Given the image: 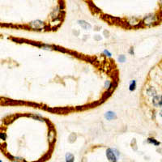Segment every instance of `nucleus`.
<instances>
[{
	"instance_id": "obj_7",
	"label": "nucleus",
	"mask_w": 162,
	"mask_h": 162,
	"mask_svg": "<svg viewBox=\"0 0 162 162\" xmlns=\"http://www.w3.org/2000/svg\"><path fill=\"white\" fill-rule=\"evenodd\" d=\"M148 142L150 143H153L154 145H156V146H158V145H160V142H158V141H156L155 139L153 138H150L148 139Z\"/></svg>"
},
{
	"instance_id": "obj_15",
	"label": "nucleus",
	"mask_w": 162,
	"mask_h": 162,
	"mask_svg": "<svg viewBox=\"0 0 162 162\" xmlns=\"http://www.w3.org/2000/svg\"><path fill=\"white\" fill-rule=\"evenodd\" d=\"M161 117H162V111H161Z\"/></svg>"
},
{
	"instance_id": "obj_13",
	"label": "nucleus",
	"mask_w": 162,
	"mask_h": 162,
	"mask_svg": "<svg viewBox=\"0 0 162 162\" xmlns=\"http://www.w3.org/2000/svg\"><path fill=\"white\" fill-rule=\"evenodd\" d=\"M103 53H104V54H105V55L108 56V57H111V55H112L110 52L109 51V50H105Z\"/></svg>"
},
{
	"instance_id": "obj_1",
	"label": "nucleus",
	"mask_w": 162,
	"mask_h": 162,
	"mask_svg": "<svg viewBox=\"0 0 162 162\" xmlns=\"http://www.w3.org/2000/svg\"><path fill=\"white\" fill-rule=\"evenodd\" d=\"M153 105L155 106H162V101H161V97L159 96H155L153 98Z\"/></svg>"
},
{
	"instance_id": "obj_4",
	"label": "nucleus",
	"mask_w": 162,
	"mask_h": 162,
	"mask_svg": "<svg viewBox=\"0 0 162 162\" xmlns=\"http://www.w3.org/2000/svg\"><path fill=\"white\" fill-rule=\"evenodd\" d=\"M37 24H36V21L32 22V24H35V25L32 26L33 28H40V27H41V25H43V23H42L41 21H40V20H37Z\"/></svg>"
},
{
	"instance_id": "obj_2",
	"label": "nucleus",
	"mask_w": 162,
	"mask_h": 162,
	"mask_svg": "<svg viewBox=\"0 0 162 162\" xmlns=\"http://www.w3.org/2000/svg\"><path fill=\"white\" fill-rule=\"evenodd\" d=\"M105 118L107 120H111V119L116 118V114H115L114 112L109 111V112H107L106 114H105Z\"/></svg>"
},
{
	"instance_id": "obj_8",
	"label": "nucleus",
	"mask_w": 162,
	"mask_h": 162,
	"mask_svg": "<svg viewBox=\"0 0 162 162\" xmlns=\"http://www.w3.org/2000/svg\"><path fill=\"white\" fill-rule=\"evenodd\" d=\"M148 95L150 96H155L156 94V92L153 88H151L150 90H148Z\"/></svg>"
},
{
	"instance_id": "obj_5",
	"label": "nucleus",
	"mask_w": 162,
	"mask_h": 162,
	"mask_svg": "<svg viewBox=\"0 0 162 162\" xmlns=\"http://www.w3.org/2000/svg\"><path fill=\"white\" fill-rule=\"evenodd\" d=\"M66 161H67V162H73V161H74L73 155H71V153H67L66 155Z\"/></svg>"
},
{
	"instance_id": "obj_3",
	"label": "nucleus",
	"mask_w": 162,
	"mask_h": 162,
	"mask_svg": "<svg viewBox=\"0 0 162 162\" xmlns=\"http://www.w3.org/2000/svg\"><path fill=\"white\" fill-rule=\"evenodd\" d=\"M79 24L83 27V28H86V29H88V28H91V25L89 24H88L87 22H85V21H83V20H81V21H79Z\"/></svg>"
},
{
	"instance_id": "obj_9",
	"label": "nucleus",
	"mask_w": 162,
	"mask_h": 162,
	"mask_svg": "<svg viewBox=\"0 0 162 162\" xmlns=\"http://www.w3.org/2000/svg\"><path fill=\"white\" fill-rule=\"evenodd\" d=\"M49 138H50V143L53 142V140H54V133L53 131H51V132L49 134Z\"/></svg>"
},
{
	"instance_id": "obj_12",
	"label": "nucleus",
	"mask_w": 162,
	"mask_h": 162,
	"mask_svg": "<svg viewBox=\"0 0 162 162\" xmlns=\"http://www.w3.org/2000/svg\"><path fill=\"white\" fill-rule=\"evenodd\" d=\"M105 87L106 88H108V89H110L111 88V83L110 82V81H106L105 82Z\"/></svg>"
},
{
	"instance_id": "obj_14",
	"label": "nucleus",
	"mask_w": 162,
	"mask_h": 162,
	"mask_svg": "<svg viewBox=\"0 0 162 162\" xmlns=\"http://www.w3.org/2000/svg\"><path fill=\"white\" fill-rule=\"evenodd\" d=\"M129 53H130V54H132V55L134 54V50H133V48H132V47L130 48V50H129Z\"/></svg>"
},
{
	"instance_id": "obj_11",
	"label": "nucleus",
	"mask_w": 162,
	"mask_h": 162,
	"mask_svg": "<svg viewBox=\"0 0 162 162\" xmlns=\"http://www.w3.org/2000/svg\"><path fill=\"white\" fill-rule=\"evenodd\" d=\"M6 137H7V135H6L5 133H3V132H0V139L5 140V139H6Z\"/></svg>"
},
{
	"instance_id": "obj_16",
	"label": "nucleus",
	"mask_w": 162,
	"mask_h": 162,
	"mask_svg": "<svg viewBox=\"0 0 162 162\" xmlns=\"http://www.w3.org/2000/svg\"><path fill=\"white\" fill-rule=\"evenodd\" d=\"M0 162H2V161H0Z\"/></svg>"
},
{
	"instance_id": "obj_10",
	"label": "nucleus",
	"mask_w": 162,
	"mask_h": 162,
	"mask_svg": "<svg viewBox=\"0 0 162 162\" xmlns=\"http://www.w3.org/2000/svg\"><path fill=\"white\" fill-rule=\"evenodd\" d=\"M119 61L120 63H124L126 61V56L125 55H120L119 57Z\"/></svg>"
},
{
	"instance_id": "obj_6",
	"label": "nucleus",
	"mask_w": 162,
	"mask_h": 162,
	"mask_svg": "<svg viewBox=\"0 0 162 162\" xmlns=\"http://www.w3.org/2000/svg\"><path fill=\"white\" fill-rule=\"evenodd\" d=\"M135 88H136V82H135V80H131L130 87H129L130 91H134V89H135Z\"/></svg>"
}]
</instances>
